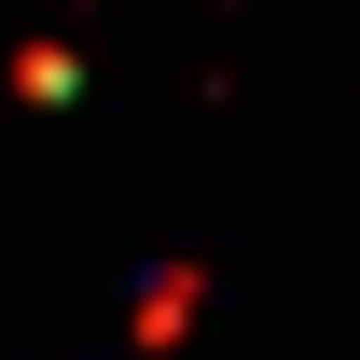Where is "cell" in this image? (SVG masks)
<instances>
[{
    "mask_svg": "<svg viewBox=\"0 0 360 360\" xmlns=\"http://www.w3.org/2000/svg\"><path fill=\"white\" fill-rule=\"evenodd\" d=\"M208 319V264H139V291H125V347H180Z\"/></svg>",
    "mask_w": 360,
    "mask_h": 360,
    "instance_id": "6da1fadb",
    "label": "cell"
},
{
    "mask_svg": "<svg viewBox=\"0 0 360 360\" xmlns=\"http://www.w3.org/2000/svg\"><path fill=\"white\" fill-rule=\"evenodd\" d=\"M14 97H84V56L70 42H14Z\"/></svg>",
    "mask_w": 360,
    "mask_h": 360,
    "instance_id": "7a4b0ae2",
    "label": "cell"
}]
</instances>
